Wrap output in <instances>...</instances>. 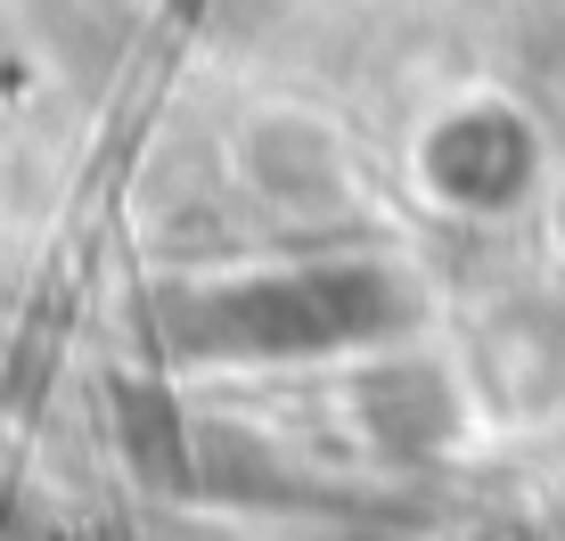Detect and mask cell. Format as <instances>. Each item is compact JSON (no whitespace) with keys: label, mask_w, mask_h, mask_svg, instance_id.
<instances>
[{"label":"cell","mask_w":565,"mask_h":541,"mask_svg":"<svg viewBox=\"0 0 565 541\" xmlns=\"http://www.w3.org/2000/svg\"><path fill=\"white\" fill-rule=\"evenodd\" d=\"M402 320V287L361 263H320L287 279H246L189 304V328L172 337L189 353H320L344 337H377Z\"/></svg>","instance_id":"1"},{"label":"cell","mask_w":565,"mask_h":541,"mask_svg":"<svg viewBox=\"0 0 565 541\" xmlns=\"http://www.w3.org/2000/svg\"><path fill=\"white\" fill-rule=\"evenodd\" d=\"M361 418H369L377 443L411 452V443L451 427V402H443V378H426V370H377L361 385Z\"/></svg>","instance_id":"3"},{"label":"cell","mask_w":565,"mask_h":541,"mask_svg":"<svg viewBox=\"0 0 565 541\" xmlns=\"http://www.w3.org/2000/svg\"><path fill=\"white\" fill-rule=\"evenodd\" d=\"M533 165H541V148L509 107H467L426 140V181L451 205H467V214L516 205V189L533 181Z\"/></svg>","instance_id":"2"}]
</instances>
